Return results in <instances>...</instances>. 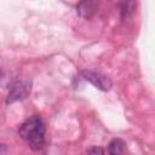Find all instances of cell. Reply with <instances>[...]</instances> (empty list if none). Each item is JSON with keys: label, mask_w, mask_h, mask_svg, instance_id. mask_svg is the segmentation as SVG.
Here are the masks:
<instances>
[{"label": "cell", "mask_w": 155, "mask_h": 155, "mask_svg": "<svg viewBox=\"0 0 155 155\" xmlns=\"http://www.w3.org/2000/svg\"><path fill=\"white\" fill-rule=\"evenodd\" d=\"M80 75H81V78L84 79V80H86V81H88L90 84H92L94 87H97L98 90H101V91H109L111 87H113V82H111V80L107 76V75H104V74H102V73H99V71H94V70H82L81 73H80Z\"/></svg>", "instance_id": "cell-3"}, {"label": "cell", "mask_w": 155, "mask_h": 155, "mask_svg": "<svg viewBox=\"0 0 155 155\" xmlns=\"http://www.w3.org/2000/svg\"><path fill=\"white\" fill-rule=\"evenodd\" d=\"M30 90H31V82L29 80H25V79L17 80L16 82L12 84V86L10 88L6 103L10 104V103H13L17 101L25 99L30 94Z\"/></svg>", "instance_id": "cell-2"}, {"label": "cell", "mask_w": 155, "mask_h": 155, "mask_svg": "<svg viewBox=\"0 0 155 155\" xmlns=\"http://www.w3.org/2000/svg\"><path fill=\"white\" fill-rule=\"evenodd\" d=\"M109 155H124L126 151V143L121 138H114L108 147Z\"/></svg>", "instance_id": "cell-5"}, {"label": "cell", "mask_w": 155, "mask_h": 155, "mask_svg": "<svg viewBox=\"0 0 155 155\" xmlns=\"http://www.w3.org/2000/svg\"><path fill=\"white\" fill-rule=\"evenodd\" d=\"M18 134L23 138L30 149L40 150L45 145V124L38 115L27 119L18 128Z\"/></svg>", "instance_id": "cell-1"}, {"label": "cell", "mask_w": 155, "mask_h": 155, "mask_svg": "<svg viewBox=\"0 0 155 155\" xmlns=\"http://www.w3.org/2000/svg\"><path fill=\"white\" fill-rule=\"evenodd\" d=\"M86 155H104V149L102 147H92L87 150Z\"/></svg>", "instance_id": "cell-7"}, {"label": "cell", "mask_w": 155, "mask_h": 155, "mask_svg": "<svg viewBox=\"0 0 155 155\" xmlns=\"http://www.w3.org/2000/svg\"><path fill=\"white\" fill-rule=\"evenodd\" d=\"M5 153H6V147L2 145V144H0V155H4Z\"/></svg>", "instance_id": "cell-8"}, {"label": "cell", "mask_w": 155, "mask_h": 155, "mask_svg": "<svg viewBox=\"0 0 155 155\" xmlns=\"http://www.w3.org/2000/svg\"><path fill=\"white\" fill-rule=\"evenodd\" d=\"M97 10V2L96 1H91V0H86V1H81L76 5V12L80 17L85 18V19H90L94 12Z\"/></svg>", "instance_id": "cell-4"}, {"label": "cell", "mask_w": 155, "mask_h": 155, "mask_svg": "<svg viewBox=\"0 0 155 155\" xmlns=\"http://www.w3.org/2000/svg\"><path fill=\"white\" fill-rule=\"evenodd\" d=\"M121 5V15L122 17H127L133 10V6H134V2H122L120 4Z\"/></svg>", "instance_id": "cell-6"}]
</instances>
